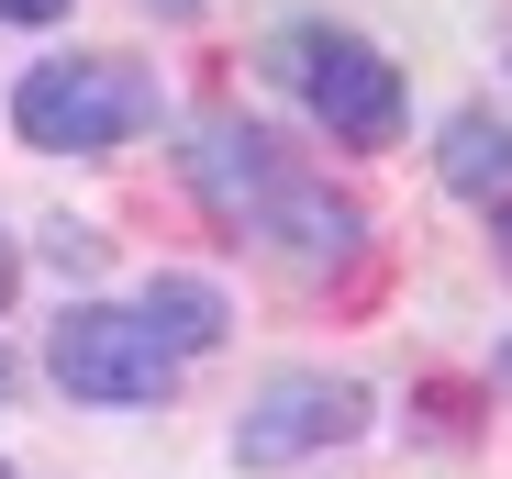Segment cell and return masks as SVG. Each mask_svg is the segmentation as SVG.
<instances>
[{
  "instance_id": "obj_1",
  "label": "cell",
  "mask_w": 512,
  "mask_h": 479,
  "mask_svg": "<svg viewBox=\"0 0 512 479\" xmlns=\"http://www.w3.org/2000/svg\"><path fill=\"white\" fill-rule=\"evenodd\" d=\"M190 190L223 234H245V246H279L290 268H346L368 246V212L334 190L312 156H290L268 123H245V112H201L190 123Z\"/></svg>"
},
{
  "instance_id": "obj_2",
  "label": "cell",
  "mask_w": 512,
  "mask_h": 479,
  "mask_svg": "<svg viewBox=\"0 0 512 479\" xmlns=\"http://www.w3.org/2000/svg\"><path fill=\"white\" fill-rule=\"evenodd\" d=\"M268 67H279V90L346 145V156H379V145H401V123H412L401 67H390L368 34H346V23H290V34L268 45Z\"/></svg>"
},
{
  "instance_id": "obj_3",
  "label": "cell",
  "mask_w": 512,
  "mask_h": 479,
  "mask_svg": "<svg viewBox=\"0 0 512 479\" xmlns=\"http://www.w3.org/2000/svg\"><path fill=\"white\" fill-rule=\"evenodd\" d=\"M156 123V78L134 56H45L12 78V134L34 156H112Z\"/></svg>"
},
{
  "instance_id": "obj_4",
  "label": "cell",
  "mask_w": 512,
  "mask_h": 479,
  "mask_svg": "<svg viewBox=\"0 0 512 479\" xmlns=\"http://www.w3.org/2000/svg\"><path fill=\"white\" fill-rule=\"evenodd\" d=\"M45 368H56L67 402H101V413H134V402L179 390V357L156 346V324L134 301H67L56 335H45Z\"/></svg>"
},
{
  "instance_id": "obj_5",
  "label": "cell",
  "mask_w": 512,
  "mask_h": 479,
  "mask_svg": "<svg viewBox=\"0 0 512 479\" xmlns=\"http://www.w3.org/2000/svg\"><path fill=\"white\" fill-rule=\"evenodd\" d=\"M357 435H368V379H346V368H290V379H268V390L234 413V468H301V457L357 446Z\"/></svg>"
},
{
  "instance_id": "obj_6",
  "label": "cell",
  "mask_w": 512,
  "mask_h": 479,
  "mask_svg": "<svg viewBox=\"0 0 512 479\" xmlns=\"http://www.w3.org/2000/svg\"><path fill=\"white\" fill-rule=\"evenodd\" d=\"M435 168H446L457 201H512V123H501V112H446Z\"/></svg>"
},
{
  "instance_id": "obj_7",
  "label": "cell",
  "mask_w": 512,
  "mask_h": 479,
  "mask_svg": "<svg viewBox=\"0 0 512 479\" xmlns=\"http://www.w3.org/2000/svg\"><path fill=\"white\" fill-rule=\"evenodd\" d=\"M134 312L156 324V346L179 357V368H190V357H212V346L234 335V312H223V290H212V279H145V301H134Z\"/></svg>"
},
{
  "instance_id": "obj_8",
  "label": "cell",
  "mask_w": 512,
  "mask_h": 479,
  "mask_svg": "<svg viewBox=\"0 0 512 479\" xmlns=\"http://www.w3.org/2000/svg\"><path fill=\"white\" fill-rule=\"evenodd\" d=\"M45 257H56L67 279H90V268L112 257V246H101V234H90V223H67V212H56V223H45Z\"/></svg>"
},
{
  "instance_id": "obj_9",
  "label": "cell",
  "mask_w": 512,
  "mask_h": 479,
  "mask_svg": "<svg viewBox=\"0 0 512 479\" xmlns=\"http://www.w3.org/2000/svg\"><path fill=\"white\" fill-rule=\"evenodd\" d=\"M67 0H0V23H56Z\"/></svg>"
},
{
  "instance_id": "obj_10",
  "label": "cell",
  "mask_w": 512,
  "mask_h": 479,
  "mask_svg": "<svg viewBox=\"0 0 512 479\" xmlns=\"http://www.w3.org/2000/svg\"><path fill=\"white\" fill-rule=\"evenodd\" d=\"M490 246H501V268H512V201H490Z\"/></svg>"
},
{
  "instance_id": "obj_11",
  "label": "cell",
  "mask_w": 512,
  "mask_h": 479,
  "mask_svg": "<svg viewBox=\"0 0 512 479\" xmlns=\"http://www.w3.org/2000/svg\"><path fill=\"white\" fill-rule=\"evenodd\" d=\"M12 279H23V246H12V234H0V301H12Z\"/></svg>"
},
{
  "instance_id": "obj_12",
  "label": "cell",
  "mask_w": 512,
  "mask_h": 479,
  "mask_svg": "<svg viewBox=\"0 0 512 479\" xmlns=\"http://www.w3.org/2000/svg\"><path fill=\"white\" fill-rule=\"evenodd\" d=\"M145 12H167V23H179V12H201V0H145Z\"/></svg>"
},
{
  "instance_id": "obj_13",
  "label": "cell",
  "mask_w": 512,
  "mask_h": 479,
  "mask_svg": "<svg viewBox=\"0 0 512 479\" xmlns=\"http://www.w3.org/2000/svg\"><path fill=\"white\" fill-rule=\"evenodd\" d=\"M0 402H12V357H0Z\"/></svg>"
},
{
  "instance_id": "obj_14",
  "label": "cell",
  "mask_w": 512,
  "mask_h": 479,
  "mask_svg": "<svg viewBox=\"0 0 512 479\" xmlns=\"http://www.w3.org/2000/svg\"><path fill=\"white\" fill-rule=\"evenodd\" d=\"M501 379H512V346H501Z\"/></svg>"
},
{
  "instance_id": "obj_15",
  "label": "cell",
  "mask_w": 512,
  "mask_h": 479,
  "mask_svg": "<svg viewBox=\"0 0 512 479\" xmlns=\"http://www.w3.org/2000/svg\"><path fill=\"white\" fill-rule=\"evenodd\" d=\"M0 479H12V468H0Z\"/></svg>"
},
{
  "instance_id": "obj_16",
  "label": "cell",
  "mask_w": 512,
  "mask_h": 479,
  "mask_svg": "<svg viewBox=\"0 0 512 479\" xmlns=\"http://www.w3.org/2000/svg\"><path fill=\"white\" fill-rule=\"evenodd\" d=\"M501 67H512V56H501Z\"/></svg>"
}]
</instances>
